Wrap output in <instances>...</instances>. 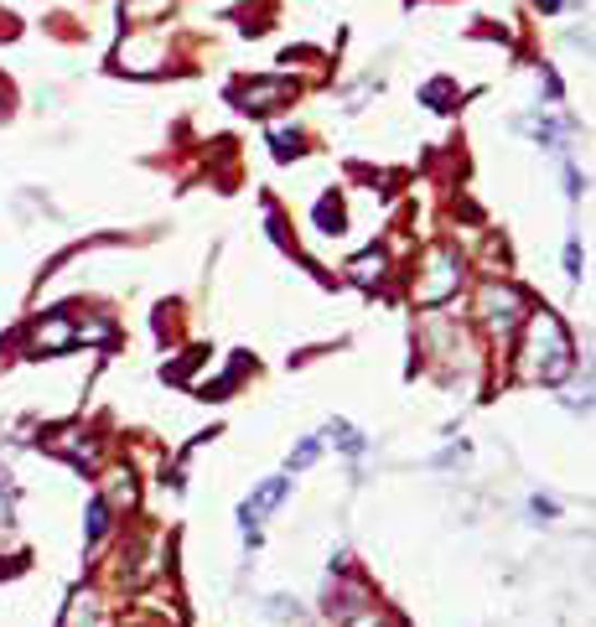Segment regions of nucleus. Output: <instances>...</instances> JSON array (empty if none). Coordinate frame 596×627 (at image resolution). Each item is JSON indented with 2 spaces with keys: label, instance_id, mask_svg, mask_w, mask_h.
<instances>
[{
  "label": "nucleus",
  "instance_id": "nucleus-1",
  "mask_svg": "<svg viewBox=\"0 0 596 627\" xmlns=\"http://www.w3.org/2000/svg\"><path fill=\"white\" fill-rule=\"evenodd\" d=\"M576 369V348H571V333L556 312H529V327H524V348H518V373L529 384H560L565 373Z\"/></svg>",
  "mask_w": 596,
  "mask_h": 627
},
{
  "label": "nucleus",
  "instance_id": "nucleus-2",
  "mask_svg": "<svg viewBox=\"0 0 596 627\" xmlns=\"http://www.w3.org/2000/svg\"><path fill=\"white\" fill-rule=\"evenodd\" d=\"M482 306H488V322H493L498 333H514L518 316H529V301H524L514 286H498V280L482 291Z\"/></svg>",
  "mask_w": 596,
  "mask_h": 627
},
{
  "label": "nucleus",
  "instance_id": "nucleus-3",
  "mask_svg": "<svg viewBox=\"0 0 596 627\" xmlns=\"http://www.w3.org/2000/svg\"><path fill=\"white\" fill-rule=\"evenodd\" d=\"M280 498H285V483H280V477L259 483V488L244 498V509H238V524H244V539H249V545H259V524H265V513L276 509Z\"/></svg>",
  "mask_w": 596,
  "mask_h": 627
},
{
  "label": "nucleus",
  "instance_id": "nucleus-4",
  "mask_svg": "<svg viewBox=\"0 0 596 627\" xmlns=\"http://www.w3.org/2000/svg\"><path fill=\"white\" fill-rule=\"evenodd\" d=\"M457 270H461L457 255H452V249H436V255H431V280H420L416 286V301H425V306L446 301V295L457 291V280H461Z\"/></svg>",
  "mask_w": 596,
  "mask_h": 627
},
{
  "label": "nucleus",
  "instance_id": "nucleus-5",
  "mask_svg": "<svg viewBox=\"0 0 596 627\" xmlns=\"http://www.w3.org/2000/svg\"><path fill=\"white\" fill-rule=\"evenodd\" d=\"M285 94H291V79H255V83H244V89H238V104H244V109H255V115H265V109L280 104Z\"/></svg>",
  "mask_w": 596,
  "mask_h": 627
},
{
  "label": "nucleus",
  "instance_id": "nucleus-6",
  "mask_svg": "<svg viewBox=\"0 0 596 627\" xmlns=\"http://www.w3.org/2000/svg\"><path fill=\"white\" fill-rule=\"evenodd\" d=\"M79 327H68V322H62V316H52V322H47V327H37V348L42 353H58V348H68V342H79Z\"/></svg>",
  "mask_w": 596,
  "mask_h": 627
},
{
  "label": "nucleus",
  "instance_id": "nucleus-7",
  "mask_svg": "<svg viewBox=\"0 0 596 627\" xmlns=\"http://www.w3.org/2000/svg\"><path fill=\"white\" fill-rule=\"evenodd\" d=\"M322 441H332V446L348 451V456H363V436H358L353 426H342V420H332V426L322 431Z\"/></svg>",
  "mask_w": 596,
  "mask_h": 627
},
{
  "label": "nucleus",
  "instance_id": "nucleus-8",
  "mask_svg": "<svg viewBox=\"0 0 596 627\" xmlns=\"http://www.w3.org/2000/svg\"><path fill=\"white\" fill-rule=\"evenodd\" d=\"M348 275H353L358 286H378V275H384V255H378V249H374V255H358L353 265H348Z\"/></svg>",
  "mask_w": 596,
  "mask_h": 627
},
{
  "label": "nucleus",
  "instance_id": "nucleus-9",
  "mask_svg": "<svg viewBox=\"0 0 596 627\" xmlns=\"http://www.w3.org/2000/svg\"><path fill=\"white\" fill-rule=\"evenodd\" d=\"M322 446H327V441H322V436H306V441H301V446L291 451V456H285V467H291V472L312 467V462H317V456H322Z\"/></svg>",
  "mask_w": 596,
  "mask_h": 627
},
{
  "label": "nucleus",
  "instance_id": "nucleus-10",
  "mask_svg": "<svg viewBox=\"0 0 596 627\" xmlns=\"http://www.w3.org/2000/svg\"><path fill=\"white\" fill-rule=\"evenodd\" d=\"M104 530H109V509H104V498H94L89 503V545H100Z\"/></svg>",
  "mask_w": 596,
  "mask_h": 627
},
{
  "label": "nucleus",
  "instance_id": "nucleus-11",
  "mask_svg": "<svg viewBox=\"0 0 596 627\" xmlns=\"http://www.w3.org/2000/svg\"><path fill=\"white\" fill-rule=\"evenodd\" d=\"M317 223L322 229H342V202L338 197H322L317 202Z\"/></svg>",
  "mask_w": 596,
  "mask_h": 627
},
{
  "label": "nucleus",
  "instance_id": "nucleus-12",
  "mask_svg": "<svg viewBox=\"0 0 596 627\" xmlns=\"http://www.w3.org/2000/svg\"><path fill=\"white\" fill-rule=\"evenodd\" d=\"M270 146H276V156H296L301 136H296V130H276V136H270Z\"/></svg>",
  "mask_w": 596,
  "mask_h": 627
},
{
  "label": "nucleus",
  "instance_id": "nucleus-13",
  "mask_svg": "<svg viewBox=\"0 0 596 627\" xmlns=\"http://www.w3.org/2000/svg\"><path fill=\"white\" fill-rule=\"evenodd\" d=\"M565 270H571V280H581V244L576 239L565 244Z\"/></svg>",
  "mask_w": 596,
  "mask_h": 627
},
{
  "label": "nucleus",
  "instance_id": "nucleus-14",
  "mask_svg": "<svg viewBox=\"0 0 596 627\" xmlns=\"http://www.w3.org/2000/svg\"><path fill=\"white\" fill-rule=\"evenodd\" d=\"M446 98H452V83H431L425 89V104H446Z\"/></svg>",
  "mask_w": 596,
  "mask_h": 627
},
{
  "label": "nucleus",
  "instance_id": "nucleus-15",
  "mask_svg": "<svg viewBox=\"0 0 596 627\" xmlns=\"http://www.w3.org/2000/svg\"><path fill=\"white\" fill-rule=\"evenodd\" d=\"M348 627H389V623H384V617H374V612H358Z\"/></svg>",
  "mask_w": 596,
  "mask_h": 627
},
{
  "label": "nucleus",
  "instance_id": "nucleus-16",
  "mask_svg": "<svg viewBox=\"0 0 596 627\" xmlns=\"http://www.w3.org/2000/svg\"><path fill=\"white\" fill-rule=\"evenodd\" d=\"M0 519H5V503H0Z\"/></svg>",
  "mask_w": 596,
  "mask_h": 627
},
{
  "label": "nucleus",
  "instance_id": "nucleus-17",
  "mask_svg": "<svg viewBox=\"0 0 596 627\" xmlns=\"http://www.w3.org/2000/svg\"><path fill=\"white\" fill-rule=\"evenodd\" d=\"M125 627H140V623H125Z\"/></svg>",
  "mask_w": 596,
  "mask_h": 627
}]
</instances>
